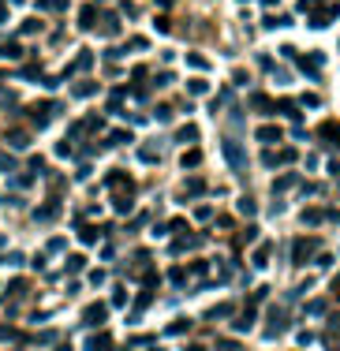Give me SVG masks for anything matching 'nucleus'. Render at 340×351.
Here are the masks:
<instances>
[{"mask_svg": "<svg viewBox=\"0 0 340 351\" xmlns=\"http://www.w3.org/2000/svg\"><path fill=\"white\" fill-rule=\"evenodd\" d=\"M221 150H224V161H228V165L236 168V172L247 165V157H243V146H239L236 138H232V134H224V138H221Z\"/></svg>", "mask_w": 340, "mask_h": 351, "instance_id": "obj_1", "label": "nucleus"}, {"mask_svg": "<svg viewBox=\"0 0 340 351\" xmlns=\"http://www.w3.org/2000/svg\"><path fill=\"white\" fill-rule=\"evenodd\" d=\"M318 251V239H296L292 243V265H306Z\"/></svg>", "mask_w": 340, "mask_h": 351, "instance_id": "obj_2", "label": "nucleus"}, {"mask_svg": "<svg viewBox=\"0 0 340 351\" xmlns=\"http://www.w3.org/2000/svg\"><path fill=\"white\" fill-rule=\"evenodd\" d=\"M288 325H292L288 310L273 307V310H269V325H265V336H269V340H273V336H281V333H284V329H288Z\"/></svg>", "mask_w": 340, "mask_h": 351, "instance_id": "obj_3", "label": "nucleus"}, {"mask_svg": "<svg viewBox=\"0 0 340 351\" xmlns=\"http://www.w3.org/2000/svg\"><path fill=\"white\" fill-rule=\"evenodd\" d=\"M318 142L322 146H340V120H325L318 127Z\"/></svg>", "mask_w": 340, "mask_h": 351, "instance_id": "obj_4", "label": "nucleus"}, {"mask_svg": "<svg viewBox=\"0 0 340 351\" xmlns=\"http://www.w3.org/2000/svg\"><path fill=\"white\" fill-rule=\"evenodd\" d=\"M306 15H310V26H318V30H322V26H329L333 19L340 15V4H329V8H322V11H306Z\"/></svg>", "mask_w": 340, "mask_h": 351, "instance_id": "obj_5", "label": "nucleus"}, {"mask_svg": "<svg viewBox=\"0 0 340 351\" xmlns=\"http://www.w3.org/2000/svg\"><path fill=\"white\" fill-rule=\"evenodd\" d=\"M56 109H60V105H52V101H45V105H30V116H34L30 124H34V127H45V124H49L45 116H52Z\"/></svg>", "mask_w": 340, "mask_h": 351, "instance_id": "obj_6", "label": "nucleus"}, {"mask_svg": "<svg viewBox=\"0 0 340 351\" xmlns=\"http://www.w3.org/2000/svg\"><path fill=\"white\" fill-rule=\"evenodd\" d=\"M296 157H299V153H296V150H288V146H284L281 153H277V150H269V153H265L262 161H265V165H269V168H277V165H292V161H296Z\"/></svg>", "mask_w": 340, "mask_h": 351, "instance_id": "obj_7", "label": "nucleus"}, {"mask_svg": "<svg viewBox=\"0 0 340 351\" xmlns=\"http://www.w3.org/2000/svg\"><path fill=\"white\" fill-rule=\"evenodd\" d=\"M105 318H109L105 303H90V307H86V314H83V321H86V325H101Z\"/></svg>", "mask_w": 340, "mask_h": 351, "instance_id": "obj_8", "label": "nucleus"}, {"mask_svg": "<svg viewBox=\"0 0 340 351\" xmlns=\"http://www.w3.org/2000/svg\"><path fill=\"white\" fill-rule=\"evenodd\" d=\"M255 138H258V142H265V146H269V142H281V127H277V124H262L255 131Z\"/></svg>", "mask_w": 340, "mask_h": 351, "instance_id": "obj_9", "label": "nucleus"}, {"mask_svg": "<svg viewBox=\"0 0 340 351\" xmlns=\"http://www.w3.org/2000/svg\"><path fill=\"white\" fill-rule=\"evenodd\" d=\"M94 23H97V4H86L79 11V30H94Z\"/></svg>", "mask_w": 340, "mask_h": 351, "instance_id": "obj_10", "label": "nucleus"}, {"mask_svg": "<svg viewBox=\"0 0 340 351\" xmlns=\"http://www.w3.org/2000/svg\"><path fill=\"white\" fill-rule=\"evenodd\" d=\"M34 217H38V220H56V217H60V202H56V198H49L45 206H38Z\"/></svg>", "mask_w": 340, "mask_h": 351, "instance_id": "obj_11", "label": "nucleus"}, {"mask_svg": "<svg viewBox=\"0 0 340 351\" xmlns=\"http://www.w3.org/2000/svg\"><path fill=\"white\" fill-rule=\"evenodd\" d=\"M101 34L105 38H116L120 34V19L112 15V11H101Z\"/></svg>", "mask_w": 340, "mask_h": 351, "instance_id": "obj_12", "label": "nucleus"}, {"mask_svg": "<svg viewBox=\"0 0 340 351\" xmlns=\"http://www.w3.org/2000/svg\"><path fill=\"white\" fill-rule=\"evenodd\" d=\"M273 112H284V116H288V120H292L296 127H303V124H299L303 116H299V109L292 105V101H277V105H273Z\"/></svg>", "mask_w": 340, "mask_h": 351, "instance_id": "obj_13", "label": "nucleus"}, {"mask_svg": "<svg viewBox=\"0 0 340 351\" xmlns=\"http://www.w3.org/2000/svg\"><path fill=\"white\" fill-rule=\"evenodd\" d=\"M296 183H299V176H296V172H284V176H277V179H273V194L288 191V187H296Z\"/></svg>", "mask_w": 340, "mask_h": 351, "instance_id": "obj_14", "label": "nucleus"}, {"mask_svg": "<svg viewBox=\"0 0 340 351\" xmlns=\"http://www.w3.org/2000/svg\"><path fill=\"white\" fill-rule=\"evenodd\" d=\"M198 243H202L198 235H187V239H176L169 251H172V254H183V251H191V247H198Z\"/></svg>", "mask_w": 340, "mask_h": 351, "instance_id": "obj_15", "label": "nucleus"}, {"mask_svg": "<svg viewBox=\"0 0 340 351\" xmlns=\"http://www.w3.org/2000/svg\"><path fill=\"white\" fill-rule=\"evenodd\" d=\"M269 251H273L269 243H262V247L255 251V258H251V262H255V269H265V265H269Z\"/></svg>", "mask_w": 340, "mask_h": 351, "instance_id": "obj_16", "label": "nucleus"}, {"mask_svg": "<svg viewBox=\"0 0 340 351\" xmlns=\"http://www.w3.org/2000/svg\"><path fill=\"white\" fill-rule=\"evenodd\" d=\"M109 348H112L109 333H101V336H90V344H86V351H109Z\"/></svg>", "mask_w": 340, "mask_h": 351, "instance_id": "obj_17", "label": "nucleus"}, {"mask_svg": "<svg viewBox=\"0 0 340 351\" xmlns=\"http://www.w3.org/2000/svg\"><path fill=\"white\" fill-rule=\"evenodd\" d=\"M232 325H236V329H239V333H247V329L255 325V307H247V314H239V318H236V321H232Z\"/></svg>", "mask_w": 340, "mask_h": 351, "instance_id": "obj_18", "label": "nucleus"}, {"mask_svg": "<svg viewBox=\"0 0 340 351\" xmlns=\"http://www.w3.org/2000/svg\"><path fill=\"white\" fill-rule=\"evenodd\" d=\"M251 109H258V112H273V101L265 97V93H251Z\"/></svg>", "mask_w": 340, "mask_h": 351, "instance_id": "obj_19", "label": "nucleus"}, {"mask_svg": "<svg viewBox=\"0 0 340 351\" xmlns=\"http://www.w3.org/2000/svg\"><path fill=\"white\" fill-rule=\"evenodd\" d=\"M206 90H210V83H206V79H187V93H191V97H202Z\"/></svg>", "mask_w": 340, "mask_h": 351, "instance_id": "obj_20", "label": "nucleus"}, {"mask_svg": "<svg viewBox=\"0 0 340 351\" xmlns=\"http://www.w3.org/2000/svg\"><path fill=\"white\" fill-rule=\"evenodd\" d=\"M239 213H243V217H255V213H258V202L251 198V194H243V198H239Z\"/></svg>", "mask_w": 340, "mask_h": 351, "instance_id": "obj_21", "label": "nucleus"}, {"mask_svg": "<svg viewBox=\"0 0 340 351\" xmlns=\"http://www.w3.org/2000/svg\"><path fill=\"white\" fill-rule=\"evenodd\" d=\"M124 183H131V179H128L124 172H120V168H116V172H109V176H105V187H112V191H116V187H124Z\"/></svg>", "mask_w": 340, "mask_h": 351, "instance_id": "obj_22", "label": "nucleus"}, {"mask_svg": "<svg viewBox=\"0 0 340 351\" xmlns=\"http://www.w3.org/2000/svg\"><path fill=\"white\" fill-rule=\"evenodd\" d=\"M325 220V213L322 209H303V224H310V228H318Z\"/></svg>", "mask_w": 340, "mask_h": 351, "instance_id": "obj_23", "label": "nucleus"}, {"mask_svg": "<svg viewBox=\"0 0 340 351\" xmlns=\"http://www.w3.org/2000/svg\"><path fill=\"white\" fill-rule=\"evenodd\" d=\"M90 67H94V52H79V56H75V71H90Z\"/></svg>", "mask_w": 340, "mask_h": 351, "instance_id": "obj_24", "label": "nucleus"}, {"mask_svg": "<svg viewBox=\"0 0 340 351\" xmlns=\"http://www.w3.org/2000/svg\"><path fill=\"white\" fill-rule=\"evenodd\" d=\"M176 138H179V142H195V138H198V127H195V124L179 127V131H176Z\"/></svg>", "mask_w": 340, "mask_h": 351, "instance_id": "obj_25", "label": "nucleus"}, {"mask_svg": "<svg viewBox=\"0 0 340 351\" xmlns=\"http://www.w3.org/2000/svg\"><path fill=\"white\" fill-rule=\"evenodd\" d=\"M187 64H191V67H198V71H210V60H206L202 52H187Z\"/></svg>", "mask_w": 340, "mask_h": 351, "instance_id": "obj_26", "label": "nucleus"}, {"mask_svg": "<svg viewBox=\"0 0 340 351\" xmlns=\"http://www.w3.org/2000/svg\"><path fill=\"white\" fill-rule=\"evenodd\" d=\"M97 235H101V232H97L94 224H83V228H79V239H83V243H97Z\"/></svg>", "mask_w": 340, "mask_h": 351, "instance_id": "obj_27", "label": "nucleus"}, {"mask_svg": "<svg viewBox=\"0 0 340 351\" xmlns=\"http://www.w3.org/2000/svg\"><path fill=\"white\" fill-rule=\"evenodd\" d=\"M38 8H42V11H64V8H68V0H38Z\"/></svg>", "mask_w": 340, "mask_h": 351, "instance_id": "obj_28", "label": "nucleus"}, {"mask_svg": "<svg viewBox=\"0 0 340 351\" xmlns=\"http://www.w3.org/2000/svg\"><path fill=\"white\" fill-rule=\"evenodd\" d=\"M120 142H131V131H112L105 138V146H120Z\"/></svg>", "mask_w": 340, "mask_h": 351, "instance_id": "obj_29", "label": "nucleus"}, {"mask_svg": "<svg viewBox=\"0 0 340 351\" xmlns=\"http://www.w3.org/2000/svg\"><path fill=\"white\" fill-rule=\"evenodd\" d=\"M8 142H11V146H19V150H23V146L30 142V134H26V131H8Z\"/></svg>", "mask_w": 340, "mask_h": 351, "instance_id": "obj_30", "label": "nucleus"}, {"mask_svg": "<svg viewBox=\"0 0 340 351\" xmlns=\"http://www.w3.org/2000/svg\"><path fill=\"white\" fill-rule=\"evenodd\" d=\"M198 161H202V153H198V150H187L183 157H179V165H183V168H195Z\"/></svg>", "mask_w": 340, "mask_h": 351, "instance_id": "obj_31", "label": "nucleus"}, {"mask_svg": "<svg viewBox=\"0 0 340 351\" xmlns=\"http://www.w3.org/2000/svg\"><path fill=\"white\" fill-rule=\"evenodd\" d=\"M183 194H195V198H198V194H206V183H202V179H187Z\"/></svg>", "mask_w": 340, "mask_h": 351, "instance_id": "obj_32", "label": "nucleus"}, {"mask_svg": "<svg viewBox=\"0 0 340 351\" xmlns=\"http://www.w3.org/2000/svg\"><path fill=\"white\" fill-rule=\"evenodd\" d=\"M306 314H310V318H322V314H325V299H314V303H306Z\"/></svg>", "mask_w": 340, "mask_h": 351, "instance_id": "obj_33", "label": "nucleus"}, {"mask_svg": "<svg viewBox=\"0 0 340 351\" xmlns=\"http://www.w3.org/2000/svg\"><path fill=\"white\" fill-rule=\"evenodd\" d=\"M71 93H75V97H90V93H97V86H94V83H79Z\"/></svg>", "mask_w": 340, "mask_h": 351, "instance_id": "obj_34", "label": "nucleus"}, {"mask_svg": "<svg viewBox=\"0 0 340 351\" xmlns=\"http://www.w3.org/2000/svg\"><path fill=\"white\" fill-rule=\"evenodd\" d=\"M210 318H232V303H221V307L210 310Z\"/></svg>", "mask_w": 340, "mask_h": 351, "instance_id": "obj_35", "label": "nucleus"}, {"mask_svg": "<svg viewBox=\"0 0 340 351\" xmlns=\"http://www.w3.org/2000/svg\"><path fill=\"white\" fill-rule=\"evenodd\" d=\"M0 56H23V49H19L15 42H4L0 45Z\"/></svg>", "mask_w": 340, "mask_h": 351, "instance_id": "obj_36", "label": "nucleus"}, {"mask_svg": "<svg viewBox=\"0 0 340 351\" xmlns=\"http://www.w3.org/2000/svg\"><path fill=\"white\" fill-rule=\"evenodd\" d=\"M187 329H191V321L179 318V321H172V325H169V336H179V333H187Z\"/></svg>", "mask_w": 340, "mask_h": 351, "instance_id": "obj_37", "label": "nucleus"}, {"mask_svg": "<svg viewBox=\"0 0 340 351\" xmlns=\"http://www.w3.org/2000/svg\"><path fill=\"white\" fill-rule=\"evenodd\" d=\"M83 265H86V258H83V254H71V258H68V273H79Z\"/></svg>", "mask_w": 340, "mask_h": 351, "instance_id": "obj_38", "label": "nucleus"}, {"mask_svg": "<svg viewBox=\"0 0 340 351\" xmlns=\"http://www.w3.org/2000/svg\"><path fill=\"white\" fill-rule=\"evenodd\" d=\"M19 30H23V34H38V30H42V19H26Z\"/></svg>", "mask_w": 340, "mask_h": 351, "instance_id": "obj_39", "label": "nucleus"}, {"mask_svg": "<svg viewBox=\"0 0 340 351\" xmlns=\"http://www.w3.org/2000/svg\"><path fill=\"white\" fill-rule=\"evenodd\" d=\"M138 157H142L146 165H153V161H157V146H142V153H138Z\"/></svg>", "mask_w": 340, "mask_h": 351, "instance_id": "obj_40", "label": "nucleus"}, {"mask_svg": "<svg viewBox=\"0 0 340 351\" xmlns=\"http://www.w3.org/2000/svg\"><path fill=\"white\" fill-rule=\"evenodd\" d=\"M120 105H124V90H112V97H109V112H116Z\"/></svg>", "mask_w": 340, "mask_h": 351, "instance_id": "obj_41", "label": "nucleus"}, {"mask_svg": "<svg viewBox=\"0 0 340 351\" xmlns=\"http://www.w3.org/2000/svg\"><path fill=\"white\" fill-rule=\"evenodd\" d=\"M146 45H150V42H146V38H131V42H128V52H142Z\"/></svg>", "mask_w": 340, "mask_h": 351, "instance_id": "obj_42", "label": "nucleus"}, {"mask_svg": "<svg viewBox=\"0 0 340 351\" xmlns=\"http://www.w3.org/2000/svg\"><path fill=\"white\" fill-rule=\"evenodd\" d=\"M0 340H4V344H8V340H19V333H15L11 325H0Z\"/></svg>", "mask_w": 340, "mask_h": 351, "instance_id": "obj_43", "label": "nucleus"}, {"mask_svg": "<svg viewBox=\"0 0 340 351\" xmlns=\"http://www.w3.org/2000/svg\"><path fill=\"white\" fill-rule=\"evenodd\" d=\"M217 351H239L236 340H217Z\"/></svg>", "mask_w": 340, "mask_h": 351, "instance_id": "obj_44", "label": "nucleus"}, {"mask_svg": "<svg viewBox=\"0 0 340 351\" xmlns=\"http://www.w3.org/2000/svg\"><path fill=\"white\" fill-rule=\"evenodd\" d=\"M169 232H187V220H183V217H176V220L169 224Z\"/></svg>", "mask_w": 340, "mask_h": 351, "instance_id": "obj_45", "label": "nucleus"}, {"mask_svg": "<svg viewBox=\"0 0 340 351\" xmlns=\"http://www.w3.org/2000/svg\"><path fill=\"white\" fill-rule=\"evenodd\" d=\"M112 303H116V307H124V303H128V292H124V288H116V292H112Z\"/></svg>", "mask_w": 340, "mask_h": 351, "instance_id": "obj_46", "label": "nucleus"}, {"mask_svg": "<svg viewBox=\"0 0 340 351\" xmlns=\"http://www.w3.org/2000/svg\"><path fill=\"white\" fill-rule=\"evenodd\" d=\"M195 217H198V220H210V217H213V209H210V206H198V209H195Z\"/></svg>", "mask_w": 340, "mask_h": 351, "instance_id": "obj_47", "label": "nucleus"}, {"mask_svg": "<svg viewBox=\"0 0 340 351\" xmlns=\"http://www.w3.org/2000/svg\"><path fill=\"white\" fill-rule=\"evenodd\" d=\"M150 303H153V295H150V288H146V292L138 295V310H146V307H150Z\"/></svg>", "mask_w": 340, "mask_h": 351, "instance_id": "obj_48", "label": "nucleus"}, {"mask_svg": "<svg viewBox=\"0 0 340 351\" xmlns=\"http://www.w3.org/2000/svg\"><path fill=\"white\" fill-rule=\"evenodd\" d=\"M172 116V105H157V120H161V124H165V120H169Z\"/></svg>", "mask_w": 340, "mask_h": 351, "instance_id": "obj_49", "label": "nucleus"}, {"mask_svg": "<svg viewBox=\"0 0 340 351\" xmlns=\"http://www.w3.org/2000/svg\"><path fill=\"white\" fill-rule=\"evenodd\" d=\"M23 292H26V280H15V284L8 288V295H23Z\"/></svg>", "mask_w": 340, "mask_h": 351, "instance_id": "obj_50", "label": "nucleus"}, {"mask_svg": "<svg viewBox=\"0 0 340 351\" xmlns=\"http://www.w3.org/2000/svg\"><path fill=\"white\" fill-rule=\"evenodd\" d=\"M303 105H310V109H318V105H322V97H318V93H306V97H303Z\"/></svg>", "mask_w": 340, "mask_h": 351, "instance_id": "obj_51", "label": "nucleus"}, {"mask_svg": "<svg viewBox=\"0 0 340 351\" xmlns=\"http://www.w3.org/2000/svg\"><path fill=\"white\" fill-rule=\"evenodd\" d=\"M318 4H322V0H299V8H303V11H314Z\"/></svg>", "mask_w": 340, "mask_h": 351, "instance_id": "obj_52", "label": "nucleus"}, {"mask_svg": "<svg viewBox=\"0 0 340 351\" xmlns=\"http://www.w3.org/2000/svg\"><path fill=\"white\" fill-rule=\"evenodd\" d=\"M329 288H333V295H337V299H340V273L333 276V284H329Z\"/></svg>", "mask_w": 340, "mask_h": 351, "instance_id": "obj_53", "label": "nucleus"}, {"mask_svg": "<svg viewBox=\"0 0 340 351\" xmlns=\"http://www.w3.org/2000/svg\"><path fill=\"white\" fill-rule=\"evenodd\" d=\"M187 351H206V348H202V344H187Z\"/></svg>", "mask_w": 340, "mask_h": 351, "instance_id": "obj_54", "label": "nucleus"}, {"mask_svg": "<svg viewBox=\"0 0 340 351\" xmlns=\"http://www.w3.org/2000/svg\"><path fill=\"white\" fill-rule=\"evenodd\" d=\"M4 19H8V8H4V4H0V23H4Z\"/></svg>", "mask_w": 340, "mask_h": 351, "instance_id": "obj_55", "label": "nucleus"}, {"mask_svg": "<svg viewBox=\"0 0 340 351\" xmlns=\"http://www.w3.org/2000/svg\"><path fill=\"white\" fill-rule=\"evenodd\" d=\"M157 4H161V8H169V4H172V0H157Z\"/></svg>", "mask_w": 340, "mask_h": 351, "instance_id": "obj_56", "label": "nucleus"}, {"mask_svg": "<svg viewBox=\"0 0 340 351\" xmlns=\"http://www.w3.org/2000/svg\"><path fill=\"white\" fill-rule=\"evenodd\" d=\"M0 79H4V71H0Z\"/></svg>", "mask_w": 340, "mask_h": 351, "instance_id": "obj_57", "label": "nucleus"}, {"mask_svg": "<svg viewBox=\"0 0 340 351\" xmlns=\"http://www.w3.org/2000/svg\"><path fill=\"white\" fill-rule=\"evenodd\" d=\"M239 4H247V0H239Z\"/></svg>", "mask_w": 340, "mask_h": 351, "instance_id": "obj_58", "label": "nucleus"}]
</instances>
